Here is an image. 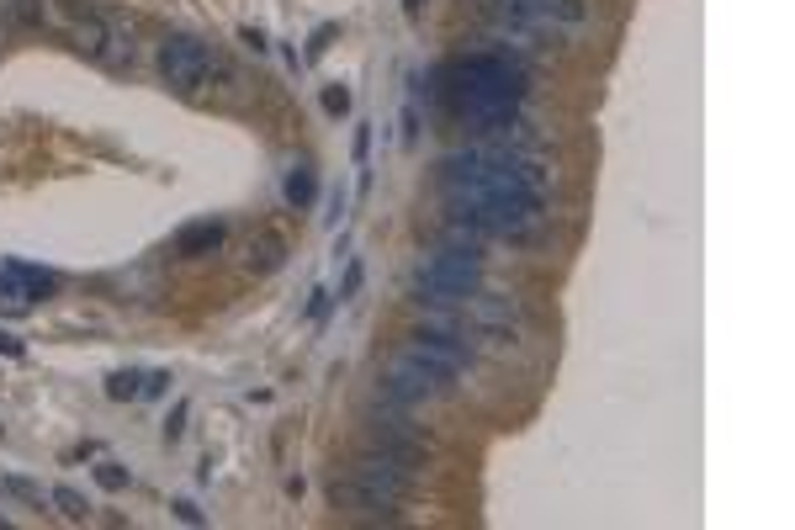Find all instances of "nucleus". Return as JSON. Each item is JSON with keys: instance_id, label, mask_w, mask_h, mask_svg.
Here are the masks:
<instances>
[{"instance_id": "1", "label": "nucleus", "mask_w": 795, "mask_h": 530, "mask_svg": "<svg viewBox=\"0 0 795 530\" xmlns=\"http://www.w3.org/2000/svg\"><path fill=\"white\" fill-rule=\"evenodd\" d=\"M530 90L525 64L510 53H462L435 70V96L440 107L462 127L493 123V117H515L519 101Z\"/></svg>"}, {"instance_id": "2", "label": "nucleus", "mask_w": 795, "mask_h": 530, "mask_svg": "<svg viewBox=\"0 0 795 530\" xmlns=\"http://www.w3.org/2000/svg\"><path fill=\"white\" fill-rule=\"evenodd\" d=\"M440 202H445V218H467L488 239H510V245H530L547 223L536 197H499L477 181H440Z\"/></svg>"}, {"instance_id": "3", "label": "nucleus", "mask_w": 795, "mask_h": 530, "mask_svg": "<svg viewBox=\"0 0 795 530\" xmlns=\"http://www.w3.org/2000/svg\"><path fill=\"white\" fill-rule=\"evenodd\" d=\"M408 493H414V461L366 446L356 461L345 467V478H334L329 498H334V504H351V509L371 515V520H393L398 504H403Z\"/></svg>"}, {"instance_id": "4", "label": "nucleus", "mask_w": 795, "mask_h": 530, "mask_svg": "<svg viewBox=\"0 0 795 530\" xmlns=\"http://www.w3.org/2000/svg\"><path fill=\"white\" fill-rule=\"evenodd\" d=\"M53 27H64L80 53L96 59V64H107V70L133 64V42H127V33H122L107 11H90V5H59V0H53Z\"/></svg>"}, {"instance_id": "5", "label": "nucleus", "mask_w": 795, "mask_h": 530, "mask_svg": "<svg viewBox=\"0 0 795 530\" xmlns=\"http://www.w3.org/2000/svg\"><path fill=\"white\" fill-rule=\"evenodd\" d=\"M377 393L403 404V408H419V404L445 398L451 393V377H440L435 367H425V361H414V356L398 350L393 361H382V371H377Z\"/></svg>"}, {"instance_id": "6", "label": "nucleus", "mask_w": 795, "mask_h": 530, "mask_svg": "<svg viewBox=\"0 0 795 530\" xmlns=\"http://www.w3.org/2000/svg\"><path fill=\"white\" fill-rule=\"evenodd\" d=\"M366 446L388 451V456H403V461L419 467V461L430 456V435L408 419V408L388 398V408H371V414H366Z\"/></svg>"}, {"instance_id": "7", "label": "nucleus", "mask_w": 795, "mask_h": 530, "mask_svg": "<svg viewBox=\"0 0 795 530\" xmlns=\"http://www.w3.org/2000/svg\"><path fill=\"white\" fill-rule=\"evenodd\" d=\"M212 64H218V53L201 38H192V33H175V38L159 42V75L175 85L181 96H197L201 85L212 80Z\"/></svg>"}, {"instance_id": "8", "label": "nucleus", "mask_w": 795, "mask_h": 530, "mask_svg": "<svg viewBox=\"0 0 795 530\" xmlns=\"http://www.w3.org/2000/svg\"><path fill=\"white\" fill-rule=\"evenodd\" d=\"M403 356H414V361L435 367L440 377H451V382L472 367V350H467V345H456V339H445V334H435V329H414V334L403 339Z\"/></svg>"}, {"instance_id": "9", "label": "nucleus", "mask_w": 795, "mask_h": 530, "mask_svg": "<svg viewBox=\"0 0 795 530\" xmlns=\"http://www.w3.org/2000/svg\"><path fill=\"white\" fill-rule=\"evenodd\" d=\"M419 271H430V276H440V282L462 286V292L488 286V276H482V255H467V249H451V245H435L425 260H419Z\"/></svg>"}, {"instance_id": "10", "label": "nucleus", "mask_w": 795, "mask_h": 530, "mask_svg": "<svg viewBox=\"0 0 795 530\" xmlns=\"http://www.w3.org/2000/svg\"><path fill=\"white\" fill-rule=\"evenodd\" d=\"M223 223L218 218H197V223H181L175 228V255L181 260H201V255H218L223 249Z\"/></svg>"}, {"instance_id": "11", "label": "nucleus", "mask_w": 795, "mask_h": 530, "mask_svg": "<svg viewBox=\"0 0 795 530\" xmlns=\"http://www.w3.org/2000/svg\"><path fill=\"white\" fill-rule=\"evenodd\" d=\"M281 260H286V239L281 234H260V239H249V271H276Z\"/></svg>"}, {"instance_id": "12", "label": "nucleus", "mask_w": 795, "mask_h": 530, "mask_svg": "<svg viewBox=\"0 0 795 530\" xmlns=\"http://www.w3.org/2000/svg\"><path fill=\"white\" fill-rule=\"evenodd\" d=\"M5 265H11V271L22 276V286H27V297H33V302H38V297H53V292H59V276H53V271L22 265V260H5Z\"/></svg>"}, {"instance_id": "13", "label": "nucleus", "mask_w": 795, "mask_h": 530, "mask_svg": "<svg viewBox=\"0 0 795 530\" xmlns=\"http://www.w3.org/2000/svg\"><path fill=\"white\" fill-rule=\"evenodd\" d=\"M313 191H318L313 170H308V164H297V170L286 175V202H292V207H308V202H313Z\"/></svg>"}, {"instance_id": "14", "label": "nucleus", "mask_w": 795, "mask_h": 530, "mask_svg": "<svg viewBox=\"0 0 795 530\" xmlns=\"http://www.w3.org/2000/svg\"><path fill=\"white\" fill-rule=\"evenodd\" d=\"M138 393H144V377H138V371H112V377H107V398H112V404H127V398H138Z\"/></svg>"}, {"instance_id": "15", "label": "nucleus", "mask_w": 795, "mask_h": 530, "mask_svg": "<svg viewBox=\"0 0 795 530\" xmlns=\"http://www.w3.org/2000/svg\"><path fill=\"white\" fill-rule=\"evenodd\" d=\"M53 504H59V515H70V520H85V515H90V504H85L75 488H53Z\"/></svg>"}, {"instance_id": "16", "label": "nucleus", "mask_w": 795, "mask_h": 530, "mask_svg": "<svg viewBox=\"0 0 795 530\" xmlns=\"http://www.w3.org/2000/svg\"><path fill=\"white\" fill-rule=\"evenodd\" d=\"M323 112L329 117H345L351 112V90L345 85H323Z\"/></svg>"}, {"instance_id": "17", "label": "nucleus", "mask_w": 795, "mask_h": 530, "mask_svg": "<svg viewBox=\"0 0 795 530\" xmlns=\"http://www.w3.org/2000/svg\"><path fill=\"white\" fill-rule=\"evenodd\" d=\"M96 483H101L107 493H122L127 488V472H122L117 461H101V467H96Z\"/></svg>"}, {"instance_id": "18", "label": "nucleus", "mask_w": 795, "mask_h": 530, "mask_svg": "<svg viewBox=\"0 0 795 530\" xmlns=\"http://www.w3.org/2000/svg\"><path fill=\"white\" fill-rule=\"evenodd\" d=\"M186 414H192V404L181 398V404L170 408V419H164V441H181L186 435Z\"/></svg>"}, {"instance_id": "19", "label": "nucleus", "mask_w": 795, "mask_h": 530, "mask_svg": "<svg viewBox=\"0 0 795 530\" xmlns=\"http://www.w3.org/2000/svg\"><path fill=\"white\" fill-rule=\"evenodd\" d=\"M170 509H175V520H186V525H201V509L192 504V498H175Z\"/></svg>"}, {"instance_id": "20", "label": "nucleus", "mask_w": 795, "mask_h": 530, "mask_svg": "<svg viewBox=\"0 0 795 530\" xmlns=\"http://www.w3.org/2000/svg\"><path fill=\"white\" fill-rule=\"evenodd\" d=\"M5 488L16 493V498H33V504H42V493L33 488V483H27V478H5Z\"/></svg>"}, {"instance_id": "21", "label": "nucleus", "mask_w": 795, "mask_h": 530, "mask_svg": "<svg viewBox=\"0 0 795 530\" xmlns=\"http://www.w3.org/2000/svg\"><path fill=\"white\" fill-rule=\"evenodd\" d=\"M164 387H170V371H149V377H144V393H149V398H159Z\"/></svg>"}, {"instance_id": "22", "label": "nucleus", "mask_w": 795, "mask_h": 530, "mask_svg": "<svg viewBox=\"0 0 795 530\" xmlns=\"http://www.w3.org/2000/svg\"><path fill=\"white\" fill-rule=\"evenodd\" d=\"M22 350H27V345H22L16 334H5V329H0V356H22Z\"/></svg>"}, {"instance_id": "23", "label": "nucleus", "mask_w": 795, "mask_h": 530, "mask_svg": "<svg viewBox=\"0 0 795 530\" xmlns=\"http://www.w3.org/2000/svg\"><path fill=\"white\" fill-rule=\"evenodd\" d=\"M334 38V27H318L313 33V42H308V59H318V53H323V42Z\"/></svg>"}, {"instance_id": "24", "label": "nucleus", "mask_w": 795, "mask_h": 530, "mask_svg": "<svg viewBox=\"0 0 795 530\" xmlns=\"http://www.w3.org/2000/svg\"><path fill=\"white\" fill-rule=\"evenodd\" d=\"M356 286H360V265H351V271H345V286H340V297H351Z\"/></svg>"}, {"instance_id": "25", "label": "nucleus", "mask_w": 795, "mask_h": 530, "mask_svg": "<svg viewBox=\"0 0 795 530\" xmlns=\"http://www.w3.org/2000/svg\"><path fill=\"white\" fill-rule=\"evenodd\" d=\"M419 5H425V0H403V16L414 22V16H419Z\"/></svg>"}]
</instances>
